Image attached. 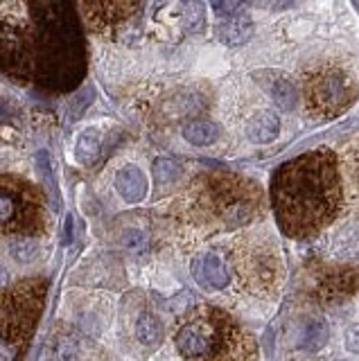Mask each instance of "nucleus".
<instances>
[{"mask_svg":"<svg viewBox=\"0 0 359 361\" xmlns=\"http://www.w3.org/2000/svg\"><path fill=\"white\" fill-rule=\"evenodd\" d=\"M43 192L16 174H0V240L43 235L48 212Z\"/></svg>","mask_w":359,"mask_h":361,"instance_id":"423d86ee","label":"nucleus"},{"mask_svg":"<svg viewBox=\"0 0 359 361\" xmlns=\"http://www.w3.org/2000/svg\"><path fill=\"white\" fill-rule=\"evenodd\" d=\"M9 253H12V257L18 264H32L41 255V244L37 237L23 235V237H16V240L9 244Z\"/></svg>","mask_w":359,"mask_h":361,"instance_id":"412c9836","label":"nucleus"},{"mask_svg":"<svg viewBox=\"0 0 359 361\" xmlns=\"http://www.w3.org/2000/svg\"><path fill=\"white\" fill-rule=\"evenodd\" d=\"M48 296V282L41 278L20 280L0 287V361H16L32 343Z\"/></svg>","mask_w":359,"mask_h":361,"instance_id":"20e7f679","label":"nucleus"},{"mask_svg":"<svg viewBox=\"0 0 359 361\" xmlns=\"http://www.w3.org/2000/svg\"><path fill=\"white\" fill-rule=\"evenodd\" d=\"M181 23L188 34H197L206 25V7L201 0H183L181 5Z\"/></svg>","mask_w":359,"mask_h":361,"instance_id":"aec40b11","label":"nucleus"},{"mask_svg":"<svg viewBox=\"0 0 359 361\" xmlns=\"http://www.w3.org/2000/svg\"><path fill=\"white\" fill-rule=\"evenodd\" d=\"M240 3H242V0H210L212 9H215L219 16H231V14H235V11H238V7H240Z\"/></svg>","mask_w":359,"mask_h":361,"instance_id":"a878e982","label":"nucleus"},{"mask_svg":"<svg viewBox=\"0 0 359 361\" xmlns=\"http://www.w3.org/2000/svg\"><path fill=\"white\" fill-rule=\"evenodd\" d=\"M145 0H77L88 30L102 37H114L142 14Z\"/></svg>","mask_w":359,"mask_h":361,"instance_id":"9d476101","label":"nucleus"},{"mask_svg":"<svg viewBox=\"0 0 359 361\" xmlns=\"http://www.w3.org/2000/svg\"><path fill=\"white\" fill-rule=\"evenodd\" d=\"M193 276L204 289H224L229 287V264L219 253H201L193 259Z\"/></svg>","mask_w":359,"mask_h":361,"instance_id":"f8f14e48","label":"nucleus"},{"mask_svg":"<svg viewBox=\"0 0 359 361\" xmlns=\"http://www.w3.org/2000/svg\"><path fill=\"white\" fill-rule=\"evenodd\" d=\"M183 167L181 163H176L174 158H156L154 161V180L159 185H170L181 176Z\"/></svg>","mask_w":359,"mask_h":361,"instance_id":"5701e85b","label":"nucleus"},{"mask_svg":"<svg viewBox=\"0 0 359 361\" xmlns=\"http://www.w3.org/2000/svg\"><path fill=\"white\" fill-rule=\"evenodd\" d=\"M278 228L289 240H310L343 206L339 161L332 149H312L280 165L269 185Z\"/></svg>","mask_w":359,"mask_h":361,"instance_id":"f257e3e1","label":"nucleus"},{"mask_svg":"<svg viewBox=\"0 0 359 361\" xmlns=\"http://www.w3.org/2000/svg\"><path fill=\"white\" fill-rule=\"evenodd\" d=\"M136 336H138V341L142 345H147V348H156V345H161L163 341V336H165V327L163 323L156 319L154 314H142L138 323H136Z\"/></svg>","mask_w":359,"mask_h":361,"instance_id":"6ab92c4d","label":"nucleus"},{"mask_svg":"<svg viewBox=\"0 0 359 361\" xmlns=\"http://www.w3.org/2000/svg\"><path fill=\"white\" fill-rule=\"evenodd\" d=\"M68 348H77V343L73 341V338H59L57 345H54L52 357H57V359H75L73 353H68Z\"/></svg>","mask_w":359,"mask_h":361,"instance_id":"bb28decb","label":"nucleus"},{"mask_svg":"<svg viewBox=\"0 0 359 361\" xmlns=\"http://www.w3.org/2000/svg\"><path fill=\"white\" fill-rule=\"evenodd\" d=\"M116 190L120 192V197L125 201L138 203L147 195V176L142 174L140 167L127 165L116 174Z\"/></svg>","mask_w":359,"mask_h":361,"instance_id":"ddd939ff","label":"nucleus"},{"mask_svg":"<svg viewBox=\"0 0 359 361\" xmlns=\"http://www.w3.org/2000/svg\"><path fill=\"white\" fill-rule=\"evenodd\" d=\"M61 54H75L66 0H0V71L41 79L59 73Z\"/></svg>","mask_w":359,"mask_h":361,"instance_id":"f03ea898","label":"nucleus"},{"mask_svg":"<svg viewBox=\"0 0 359 361\" xmlns=\"http://www.w3.org/2000/svg\"><path fill=\"white\" fill-rule=\"evenodd\" d=\"M328 323H325L321 316L314 314H303L296 321H291L287 338L291 348L298 350H321L325 343H328Z\"/></svg>","mask_w":359,"mask_h":361,"instance_id":"9b49d317","label":"nucleus"},{"mask_svg":"<svg viewBox=\"0 0 359 361\" xmlns=\"http://www.w3.org/2000/svg\"><path fill=\"white\" fill-rule=\"evenodd\" d=\"M7 118V111H5V106L3 104H0V122H3Z\"/></svg>","mask_w":359,"mask_h":361,"instance_id":"2f4dec72","label":"nucleus"},{"mask_svg":"<svg viewBox=\"0 0 359 361\" xmlns=\"http://www.w3.org/2000/svg\"><path fill=\"white\" fill-rule=\"evenodd\" d=\"M246 133L257 145H267L278 138L280 133V120L272 111H257L255 116L246 122Z\"/></svg>","mask_w":359,"mask_h":361,"instance_id":"4468645a","label":"nucleus"},{"mask_svg":"<svg viewBox=\"0 0 359 361\" xmlns=\"http://www.w3.org/2000/svg\"><path fill=\"white\" fill-rule=\"evenodd\" d=\"M346 348L351 350V353L359 355V323H353L346 330Z\"/></svg>","mask_w":359,"mask_h":361,"instance_id":"cd10ccee","label":"nucleus"},{"mask_svg":"<svg viewBox=\"0 0 359 361\" xmlns=\"http://www.w3.org/2000/svg\"><path fill=\"white\" fill-rule=\"evenodd\" d=\"M242 3L251 5V7H264V5L272 3V0H242Z\"/></svg>","mask_w":359,"mask_h":361,"instance_id":"c756f323","label":"nucleus"},{"mask_svg":"<svg viewBox=\"0 0 359 361\" xmlns=\"http://www.w3.org/2000/svg\"><path fill=\"white\" fill-rule=\"evenodd\" d=\"M174 343L185 359H253L255 341L244 327L219 307H197L174 334Z\"/></svg>","mask_w":359,"mask_h":361,"instance_id":"7ed1b4c3","label":"nucleus"},{"mask_svg":"<svg viewBox=\"0 0 359 361\" xmlns=\"http://www.w3.org/2000/svg\"><path fill=\"white\" fill-rule=\"evenodd\" d=\"M37 169H39V176H41V185L46 188V192L50 195V201L54 208H59L61 203V195L57 190V180H54V172H52V165H50V156L48 152H39L37 154Z\"/></svg>","mask_w":359,"mask_h":361,"instance_id":"4be33fe9","label":"nucleus"},{"mask_svg":"<svg viewBox=\"0 0 359 361\" xmlns=\"http://www.w3.org/2000/svg\"><path fill=\"white\" fill-rule=\"evenodd\" d=\"M99 147H102V135H99L97 129H86L80 138H77V147H75V156L84 167L95 165V161L99 158Z\"/></svg>","mask_w":359,"mask_h":361,"instance_id":"dca6fc26","label":"nucleus"},{"mask_svg":"<svg viewBox=\"0 0 359 361\" xmlns=\"http://www.w3.org/2000/svg\"><path fill=\"white\" fill-rule=\"evenodd\" d=\"M233 264L242 285L251 293H260V296L272 293L283 276V262H280L276 246L267 240L242 242L235 248Z\"/></svg>","mask_w":359,"mask_h":361,"instance_id":"6e6552de","label":"nucleus"},{"mask_svg":"<svg viewBox=\"0 0 359 361\" xmlns=\"http://www.w3.org/2000/svg\"><path fill=\"white\" fill-rule=\"evenodd\" d=\"M5 282H7V274H5V269L0 267V287H5Z\"/></svg>","mask_w":359,"mask_h":361,"instance_id":"7c9ffc66","label":"nucleus"},{"mask_svg":"<svg viewBox=\"0 0 359 361\" xmlns=\"http://www.w3.org/2000/svg\"><path fill=\"white\" fill-rule=\"evenodd\" d=\"M122 248H125L131 257H140L150 251V235L140 228H131L122 237Z\"/></svg>","mask_w":359,"mask_h":361,"instance_id":"b1692460","label":"nucleus"},{"mask_svg":"<svg viewBox=\"0 0 359 361\" xmlns=\"http://www.w3.org/2000/svg\"><path fill=\"white\" fill-rule=\"evenodd\" d=\"M357 82L353 73L339 63H321L305 75L303 93L312 116L334 118L355 99Z\"/></svg>","mask_w":359,"mask_h":361,"instance_id":"0eeeda50","label":"nucleus"},{"mask_svg":"<svg viewBox=\"0 0 359 361\" xmlns=\"http://www.w3.org/2000/svg\"><path fill=\"white\" fill-rule=\"evenodd\" d=\"M215 34H217V39L226 45H242L253 37V20L246 14L231 16L219 23Z\"/></svg>","mask_w":359,"mask_h":361,"instance_id":"2eb2a0df","label":"nucleus"},{"mask_svg":"<svg viewBox=\"0 0 359 361\" xmlns=\"http://www.w3.org/2000/svg\"><path fill=\"white\" fill-rule=\"evenodd\" d=\"M152 3H154V7H156V9H159V7L165 3V0H152Z\"/></svg>","mask_w":359,"mask_h":361,"instance_id":"473e14b6","label":"nucleus"},{"mask_svg":"<svg viewBox=\"0 0 359 361\" xmlns=\"http://www.w3.org/2000/svg\"><path fill=\"white\" fill-rule=\"evenodd\" d=\"M183 138L190 145L206 147L219 138V127L215 122H208V120H193L183 127Z\"/></svg>","mask_w":359,"mask_h":361,"instance_id":"f3484780","label":"nucleus"},{"mask_svg":"<svg viewBox=\"0 0 359 361\" xmlns=\"http://www.w3.org/2000/svg\"><path fill=\"white\" fill-rule=\"evenodd\" d=\"M93 99H95V93H93L91 86H86L82 93H77L75 102H73L71 109H68V122H77V120H80L84 116V109L93 104Z\"/></svg>","mask_w":359,"mask_h":361,"instance_id":"393cba45","label":"nucleus"},{"mask_svg":"<svg viewBox=\"0 0 359 361\" xmlns=\"http://www.w3.org/2000/svg\"><path fill=\"white\" fill-rule=\"evenodd\" d=\"M269 90H272V97L276 102V106L278 109H283L287 113L291 111H296L298 106V102H300V95H298V88L296 84L291 82V79L287 77H278L276 82L269 86Z\"/></svg>","mask_w":359,"mask_h":361,"instance_id":"a211bd4d","label":"nucleus"},{"mask_svg":"<svg viewBox=\"0 0 359 361\" xmlns=\"http://www.w3.org/2000/svg\"><path fill=\"white\" fill-rule=\"evenodd\" d=\"M197 210L224 231L242 228L262 212V192L253 180L235 174L206 176L197 192Z\"/></svg>","mask_w":359,"mask_h":361,"instance_id":"39448f33","label":"nucleus"},{"mask_svg":"<svg viewBox=\"0 0 359 361\" xmlns=\"http://www.w3.org/2000/svg\"><path fill=\"white\" fill-rule=\"evenodd\" d=\"M73 221H75V217H73V214H68V217H66V231H63V242L66 244L73 240Z\"/></svg>","mask_w":359,"mask_h":361,"instance_id":"c85d7f7f","label":"nucleus"},{"mask_svg":"<svg viewBox=\"0 0 359 361\" xmlns=\"http://www.w3.org/2000/svg\"><path fill=\"white\" fill-rule=\"evenodd\" d=\"M359 291V271L346 264H308V293L323 305H334L353 298Z\"/></svg>","mask_w":359,"mask_h":361,"instance_id":"1a4fd4ad","label":"nucleus"}]
</instances>
